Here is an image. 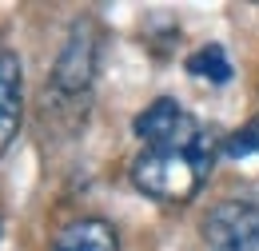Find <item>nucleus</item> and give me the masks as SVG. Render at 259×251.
Returning a JSON list of instances; mask_svg holds the SVG:
<instances>
[{
    "label": "nucleus",
    "mask_w": 259,
    "mask_h": 251,
    "mask_svg": "<svg viewBox=\"0 0 259 251\" xmlns=\"http://www.w3.org/2000/svg\"><path fill=\"white\" fill-rule=\"evenodd\" d=\"M211 251H259V199H224L203 220Z\"/></svg>",
    "instance_id": "nucleus-4"
},
{
    "label": "nucleus",
    "mask_w": 259,
    "mask_h": 251,
    "mask_svg": "<svg viewBox=\"0 0 259 251\" xmlns=\"http://www.w3.org/2000/svg\"><path fill=\"white\" fill-rule=\"evenodd\" d=\"M48 251H120V235L108 220L88 216V220H72L68 227H60Z\"/></svg>",
    "instance_id": "nucleus-6"
},
{
    "label": "nucleus",
    "mask_w": 259,
    "mask_h": 251,
    "mask_svg": "<svg viewBox=\"0 0 259 251\" xmlns=\"http://www.w3.org/2000/svg\"><path fill=\"white\" fill-rule=\"evenodd\" d=\"M184 68H188V76H199V80H211V84H227L235 72H231V60H227L224 44H203L199 52H192L188 60H184Z\"/></svg>",
    "instance_id": "nucleus-7"
},
{
    "label": "nucleus",
    "mask_w": 259,
    "mask_h": 251,
    "mask_svg": "<svg viewBox=\"0 0 259 251\" xmlns=\"http://www.w3.org/2000/svg\"><path fill=\"white\" fill-rule=\"evenodd\" d=\"M96 64H100V32L96 24L84 16L68 28V40L56 56V68H52V104L56 100H80L88 96L92 80H96Z\"/></svg>",
    "instance_id": "nucleus-2"
},
{
    "label": "nucleus",
    "mask_w": 259,
    "mask_h": 251,
    "mask_svg": "<svg viewBox=\"0 0 259 251\" xmlns=\"http://www.w3.org/2000/svg\"><path fill=\"white\" fill-rule=\"evenodd\" d=\"M132 132L144 140V148H167V152H192L207 136V128L199 124L180 100H171V96L152 100L132 120Z\"/></svg>",
    "instance_id": "nucleus-3"
},
{
    "label": "nucleus",
    "mask_w": 259,
    "mask_h": 251,
    "mask_svg": "<svg viewBox=\"0 0 259 251\" xmlns=\"http://www.w3.org/2000/svg\"><path fill=\"white\" fill-rule=\"evenodd\" d=\"M24 120V68L16 52H0V156L12 148Z\"/></svg>",
    "instance_id": "nucleus-5"
},
{
    "label": "nucleus",
    "mask_w": 259,
    "mask_h": 251,
    "mask_svg": "<svg viewBox=\"0 0 259 251\" xmlns=\"http://www.w3.org/2000/svg\"><path fill=\"white\" fill-rule=\"evenodd\" d=\"M227 159H247V156H259V116L255 120H247V124L239 128V132H231L224 140V148H220Z\"/></svg>",
    "instance_id": "nucleus-8"
},
{
    "label": "nucleus",
    "mask_w": 259,
    "mask_h": 251,
    "mask_svg": "<svg viewBox=\"0 0 259 251\" xmlns=\"http://www.w3.org/2000/svg\"><path fill=\"white\" fill-rule=\"evenodd\" d=\"M224 144L211 140V132L203 136V144L192 152H167V148H144L132 159V184L156 203H188L195 191L207 184L215 156Z\"/></svg>",
    "instance_id": "nucleus-1"
}]
</instances>
